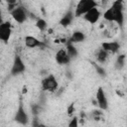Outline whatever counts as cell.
Wrapping results in <instances>:
<instances>
[{
  "instance_id": "1",
  "label": "cell",
  "mask_w": 127,
  "mask_h": 127,
  "mask_svg": "<svg viewBox=\"0 0 127 127\" xmlns=\"http://www.w3.org/2000/svg\"><path fill=\"white\" fill-rule=\"evenodd\" d=\"M123 1L124 0H114L109 8L103 13V18L106 21L114 22L119 27L122 28L124 23V13H123Z\"/></svg>"
},
{
  "instance_id": "22",
  "label": "cell",
  "mask_w": 127,
  "mask_h": 127,
  "mask_svg": "<svg viewBox=\"0 0 127 127\" xmlns=\"http://www.w3.org/2000/svg\"><path fill=\"white\" fill-rule=\"evenodd\" d=\"M40 106L39 105H33L32 106V111H33V114L34 116H38V114L40 113Z\"/></svg>"
},
{
  "instance_id": "24",
  "label": "cell",
  "mask_w": 127,
  "mask_h": 127,
  "mask_svg": "<svg viewBox=\"0 0 127 127\" xmlns=\"http://www.w3.org/2000/svg\"><path fill=\"white\" fill-rule=\"evenodd\" d=\"M108 1H109V0H101V5H102L103 7H105L106 4L108 3Z\"/></svg>"
},
{
  "instance_id": "15",
  "label": "cell",
  "mask_w": 127,
  "mask_h": 127,
  "mask_svg": "<svg viewBox=\"0 0 127 127\" xmlns=\"http://www.w3.org/2000/svg\"><path fill=\"white\" fill-rule=\"evenodd\" d=\"M108 54H109V53L106 52L103 48H100V49L98 50L97 54H96V60H97V62L100 63V64L105 63L106 60H107V58H108Z\"/></svg>"
},
{
  "instance_id": "5",
  "label": "cell",
  "mask_w": 127,
  "mask_h": 127,
  "mask_svg": "<svg viewBox=\"0 0 127 127\" xmlns=\"http://www.w3.org/2000/svg\"><path fill=\"white\" fill-rule=\"evenodd\" d=\"M25 70H26V65H25L24 62L22 61L20 56L16 55L14 57L13 64H12V66H11V69H10V75L17 76L19 74H22Z\"/></svg>"
},
{
  "instance_id": "12",
  "label": "cell",
  "mask_w": 127,
  "mask_h": 127,
  "mask_svg": "<svg viewBox=\"0 0 127 127\" xmlns=\"http://www.w3.org/2000/svg\"><path fill=\"white\" fill-rule=\"evenodd\" d=\"M101 48H103L106 52L111 54H116L120 50V44L118 42H103L101 44Z\"/></svg>"
},
{
  "instance_id": "8",
  "label": "cell",
  "mask_w": 127,
  "mask_h": 127,
  "mask_svg": "<svg viewBox=\"0 0 127 127\" xmlns=\"http://www.w3.org/2000/svg\"><path fill=\"white\" fill-rule=\"evenodd\" d=\"M95 96H96V101H97L99 108L101 110H106L108 108V100H107V97H106V94H105L103 87L99 86L97 88Z\"/></svg>"
},
{
  "instance_id": "2",
  "label": "cell",
  "mask_w": 127,
  "mask_h": 127,
  "mask_svg": "<svg viewBox=\"0 0 127 127\" xmlns=\"http://www.w3.org/2000/svg\"><path fill=\"white\" fill-rule=\"evenodd\" d=\"M97 7V3L95 0H79L74 9L75 17H82L86 12L90 9Z\"/></svg>"
},
{
  "instance_id": "6",
  "label": "cell",
  "mask_w": 127,
  "mask_h": 127,
  "mask_svg": "<svg viewBox=\"0 0 127 127\" xmlns=\"http://www.w3.org/2000/svg\"><path fill=\"white\" fill-rule=\"evenodd\" d=\"M12 34V26L9 21H4L0 24V40L4 44H8Z\"/></svg>"
},
{
  "instance_id": "20",
  "label": "cell",
  "mask_w": 127,
  "mask_h": 127,
  "mask_svg": "<svg viewBox=\"0 0 127 127\" xmlns=\"http://www.w3.org/2000/svg\"><path fill=\"white\" fill-rule=\"evenodd\" d=\"M68 126L69 127H77L78 126V119H77L76 116H74L70 119V121L68 123Z\"/></svg>"
},
{
  "instance_id": "19",
  "label": "cell",
  "mask_w": 127,
  "mask_h": 127,
  "mask_svg": "<svg viewBox=\"0 0 127 127\" xmlns=\"http://www.w3.org/2000/svg\"><path fill=\"white\" fill-rule=\"evenodd\" d=\"M92 64H93V66L95 67V69H96V72H97L99 75H101V76H105V75H106V71H105V69H104L102 66H100V65L96 64L95 63H93Z\"/></svg>"
},
{
  "instance_id": "14",
  "label": "cell",
  "mask_w": 127,
  "mask_h": 127,
  "mask_svg": "<svg viewBox=\"0 0 127 127\" xmlns=\"http://www.w3.org/2000/svg\"><path fill=\"white\" fill-rule=\"evenodd\" d=\"M85 40V35L81 32V31H74L70 38H69V42H71L72 44H77V43H82Z\"/></svg>"
},
{
  "instance_id": "16",
  "label": "cell",
  "mask_w": 127,
  "mask_h": 127,
  "mask_svg": "<svg viewBox=\"0 0 127 127\" xmlns=\"http://www.w3.org/2000/svg\"><path fill=\"white\" fill-rule=\"evenodd\" d=\"M65 50H66L68 56L70 57V59H74V58L77 57V50H76V48L73 46V44H72L71 42L68 41V42L66 43V48H65Z\"/></svg>"
},
{
  "instance_id": "18",
  "label": "cell",
  "mask_w": 127,
  "mask_h": 127,
  "mask_svg": "<svg viewBox=\"0 0 127 127\" xmlns=\"http://www.w3.org/2000/svg\"><path fill=\"white\" fill-rule=\"evenodd\" d=\"M36 27L40 30V31H45L47 29V22L42 19V18H39L37 21H36Z\"/></svg>"
},
{
  "instance_id": "13",
  "label": "cell",
  "mask_w": 127,
  "mask_h": 127,
  "mask_svg": "<svg viewBox=\"0 0 127 127\" xmlns=\"http://www.w3.org/2000/svg\"><path fill=\"white\" fill-rule=\"evenodd\" d=\"M74 17H75L74 11H72L71 9L67 10L66 13H65V14L62 17V19L60 20V25L63 26V27H67V26H69V25L72 23Z\"/></svg>"
},
{
  "instance_id": "10",
  "label": "cell",
  "mask_w": 127,
  "mask_h": 127,
  "mask_svg": "<svg viewBox=\"0 0 127 127\" xmlns=\"http://www.w3.org/2000/svg\"><path fill=\"white\" fill-rule=\"evenodd\" d=\"M55 60L56 62L63 65V64H67L69 62H70V57L68 56L67 52L65 49H60L57 53H56V56H55Z\"/></svg>"
},
{
  "instance_id": "21",
  "label": "cell",
  "mask_w": 127,
  "mask_h": 127,
  "mask_svg": "<svg viewBox=\"0 0 127 127\" xmlns=\"http://www.w3.org/2000/svg\"><path fill=\"white\" fill-rule=\"evenodd\" d=\"M75 111V109H74V103L72 102V103H70L69 105H68V107H67V110H66V113H67V115L68 116H71L72 114H73V112Z\"/></svg>"
},
{
  "instance_id": "7",
  "label": "cell",
  "mask_w": 127,
  "mask_h": 127,
  "mask_svg": "<svg viewBox=\"0 0 127 127\" xmlns=\"http://www.w3.org/2000/svg\"><path fill=\"white\" fill-rule=\"evenodd\" d=\"M12 18L19 24H23L24 22H26L27 18H28V14L27 11L25 10L24 7L22 6H17L16 8H14L11 12H10Z\"/></svg>"
},
{
  "instance_id": "9",
  "label": "cell",
  "mask_w": 127,
  "mask_h": 127,
  "mask_svg": "<svg viewBox=\"0 0 127 127\" xmlns=\"http://www.w3.org/2000/svg\"><path fill=\"white\" fill-rule=\"evenodd\" d=\"M100 16H101L100 11L98 10L97 7H94V8H92V9H90L88 12H86L82 17H83V19H84L86 22H88V23H90V24L93 25V24H95V23L98 22Z\"/></svg>"
},
{
  "instance_id": "11",
  "label": "cell",
  "mask_w": 127,
  "mask_h": 127,
  "mask_svg": "<svg viewBox=\"0 0 127 127\" xmlns=\"http://www.w3.org/2000/svg\"><path fill=\"white\" fill-rule=\"evenodd\" d=\"M24 42H25V45L26 47L28 48H31V49H34V48H42V47H45L46 44L42 41H40L39 39H37L36 37L34 36H26L25 39H24Z\"/></svg>"
},
{
  "instance_id": "3",
  "label": "cell",
  "mask_w": 127,
  "mask_h": 127,
  "mask_svg": "<svg viewBox=\"0 0 127 127\" xmlns=\"http://www.w3.org/2000/svg\"><path fill=\"white\" fill-rule=\"evenodd\" d=\"M41 87L43 91L54 92L59 88V82L54 74H49L41 81Z\"/></svg>"
},
{
  "instance_id": "17",
  "label": "cell",
  "mask_w": 127,
  "mask_h": 127,
  "mask_svg": "<svg viewBox=\"0 0 127 127\" xmlns=\"http://www.w3.org/2000/svg\"><path fill=\"white\" fill-rule=\"evenodd\" d=\"M125 59H126V56L124 54L119 55L117 57V59L115 61V68L116 69L120 70V69H122L124 67V65H125Z\"/></svg>"
},
{
  "instance_id": "4",
  "label": "cell",
  "mask_w": 127,
  "mask_h": 127,
  "mask_svg": "<svg viewBox=\"0 0 127 127\" xmlns=\"http://www.w3.org/2000/svg\"><path fill=\"white\" fill-rule=\"evenodd\" d=\"M14 120L17 123L21 124V125H27L28 122H29V117H28V114L25 110L24 103H23V100H22V96H20V98H19V105H18L17 111L15 113Z\"/></svg>"
},
{
  "instance_id": "23",
  "label": "cell",
  "mask_w": 127,
  "mask_h": 127,
  "mask_svg": "<svg viewBox=\"0 0 127 127\" xmlns=\"http://www.w3.org/2000/svg\"><path fill=\"white\" fill-rule=\"evenodd\" d=\"M8 5H17V0H6Z\"/></svg>"
}]
</instances>
